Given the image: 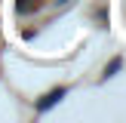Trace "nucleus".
Returning <instances> with one entry per match:
<instances>
[{
	"label": "nucleus",
	"mask_w": 126,
	"mask_h": 123,
	"mask_svg": "<svg viewBox=\"0 0 126 123\" xmlns=\"http://www.w3.org/2000/svg\"><path fill=\"white\" fill-rule=\"evenodd\" d=\"M62 98H65V89H52L49 95H43L40 102H37V111H49L55 102H62Z\"/></svg>",
	"instance_id": "obj_1"
},
{
	"label": "nucleus",
	"mask_w": 126,
	"mask_h": 123,
	"mask_svg": "<svg viewBox=\"0 0 126 123\" xmlns=\"http://www.w3.org/2000/svg\"><path fill=\"white\" fill-rule=\"evenodd\" d=\"M117 68H120V59H114V62H111V68H108V71H105V74H108V77H111V74H114Z\"/></svg>",
	"instance_id": "obj_2"
}]
</instances>
